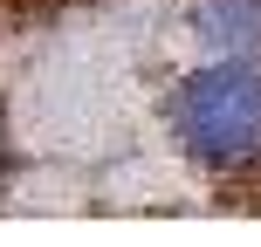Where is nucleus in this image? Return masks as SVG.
Returning a JSON list of instances; mask_svg holds the SVG:
<instances>
[{"label": "nucleus", "mask_w": 261, "mask_h": 247, "mask_svg": "<svg viewBox=\"0 0 261 247\" xmlns=\"http://www.w3.org/2000/svg\"><path fill=\"white\" fill-rule=\"evenodd\" d=\"M172 138L199 172L261 165V69L248 55H227L186 76L172 96Z\"/></svg>", "instance_id": "nucleus-1"}, {"label": "nucleus", "mask_w": 261, "mask_h": 247, "mask_svg": "<svg viewBox=\"0 0 261 247\" xmlns=\"http://www.w3.org/2000/svg\"><path fill=\"white\" fill-rule=\"evenodd\" d=\"M199 35L220 55H261V0H199Z\"/></svg>", "instance_id": "nucleus-2"}]
</instances>
